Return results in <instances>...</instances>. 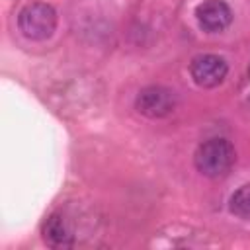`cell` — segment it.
<instances>
[{"label": "cell", "mask_w": 250, "mask_h": 250, "mask_svg": "<svg viewBox=\"0 0 250 250\" xmlns=\"http://www.w3.org/2000/svg\"><path fill=\"white\" fill-rule=\"evenodd\" d=\"M234 158H236V152L232 143L223 137H213L203 141L197 146L193 154V164L201 176L219 180L230 172Z\"/></svg>", "instance_id": "cell-1"}, {"label": "cell", "mask_w": 250, "mask_h": 250, "mask_svg": "<svg viewBox=\"0 0 250 250\" xmlns=\"http://www.w3.org/2000/svg\"><path fill=\"white\" fill-rule=\"evenodd\" d=\"M18 27L31 41H45L57 29V10L47 2H31L18 14Z\"/></svg>", "instance_id": "cell-2"}, {"label": "cell", "mask_w": 250, "mask_h": 250, "mask_svg": "<svg viewBox=\"0 0 250 250\" xmlns=\"http://www.w3.org/2000/svg\"><path fill=\"white\" fill-rule=\"evenodd\" d=\"M176 92L160 84L143 88L135 98V109L148 119H162L170 115L176 109Z\"/></svg>", "instance_id": "cell-3"}, {"label": "cell", "mask_w": 250, "mask_h": 250, "mask_svg": "<svg viewBox=\"0 0 250 250\" xmlns=\"http://www.w3.org/2000/svg\"><path fill=\"white\" fill-rule=\"evenodd\" d=\"M189 74H191V80L199 88H215V86H219L227 78L229 64L219 55L201 53V55H195L191 59V62H189Z\"/></svg>", "instance_id": "cell-4"}, {"label": "cell", "mask_w": 250, "mask_h": 250, "mask_svg": "<svg viewBox=\"0 0 250 250\" xmlns=\"http://www.w3.org/2000/svg\"><path fill=\"white\" fill-rule=\"evenodd\" d=\"M195 20L207 33H219L232 21V10L225 0H203L195 8Z\"/></svg>", "instance_id": "cell-5"}, {"label": "cell", "mask_w": 250, "mask_h": 250, "mask_svg": "<svg viewBox=\"0 0 250 250\" xmlns=\"http://www.w3.org/2000/svg\"><path fill=\"white\" fill-rule=\"evenodd\" d=\"M41 234L51 248H70L74 244V234L61 213H53L45 219Z\"/></svg>", "instance_id": "cell-6"}, {"label": "cell", "mask_w": 250, "mask_h": 250, "mask_svg": "<svg viewBox=\"0 0 250 250\" xmlns=\"http://www.w3.org/2000/svg\"><path fill=\"white\" fill-rule=\"evenodd\" d=\"M229 211L244 221H250V184L240 186L229 199Z\"/></svg>", "instance_id": "cell-7"}]
</instances>
